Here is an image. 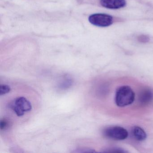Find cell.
<instances>
[{
    "mask_svg": "<svg viewBox=\"0 0 153 153\" xmlns=\"http://www.w3.org/2000/svg\"><path fill=\"white\" fill-rule=\"evenodd\" d=\"M9 123L5 119L1 120L0 122V128L2 130L7 129V128L8 127Z\"/></svg>",
    "mask_w": 153,
    "mask_h": 153,
    "instance_id": "30bf717a",
    "label": "cell"
},
{
    "mask_svg": "<svg viewBox=\"0 0 153 153\" xmlns=\"http://www.w3.org/2000/svg\"><path fill=\"white\" fill-rule=\"evenodd\" d=\"M74 152L76 153H88V152H95V151L93 149H90L89 148H81L77 149L76 150L74 151Z\"/></svg>",
    "mask_w": 153,
    "mask_h": 153,
    "instance_id": "8fae6325",
    "label": "cell"
},
{
    "mask_svg": "<svg viewBox=\"0 0 153 153\" xmlns=\"http://www.w3.org/2000/svg\"><path fill=\"white\" fill-rule=\"evenodd\" d=\"M135 98V94L132 89L128 86H123L116 91L115 103L119 107H124L132 104Z\"/></svg>",
    "mask_w": 153,
    "mask_h": 153,
    "instance_id": "6da1fadb",
    "label": "cell"
},
{
    "mask_svg": "<svg viewBox=\"0 0 153 153\" xmlns=\"http://www.w3.org/2000/svg\"><path fill=\"white\" fill-rule=\"evenodd\" d=\"M10 106L18 116H23L25 112L29 111L32 109L31 102L23 97L16 98L10 103Z\"/></svg>",
    "mask_w": 153,
    "mask_h": 153,
    "instance_id": "7a4b0ae2",
    "label": "cell"
},
{
    "mask_svg": "<svg viewBox=\"0 0 153 153\" xmlns=\"http://www.w3.org/2000/svg\"><path fill=\"white\" fill-rule=\"evenodd\" d=\"M153 99V93L150 89H146L142 91L139 96L140 102L142 105L148 104Z\"/></svg>",
    "mask_w": 153,
    "mask_h": 153,
    "instance_id": "8992f818",
    "label": "cell"
},
{
    "mask_svg": "<svg viewBox=\"0 0 153 153\" xmlns=\"http://www.w3.org/2000/svg\"><path fill=\"white\" fill-rule=\"evenodd\" d=\"M10 88L7 85H0V95L2 96L9 93Z\"/></svg>",
    "mask_w": 153,
    "mask_h": 153,
    "instance_id": "9c48e42d",
    "label": "cell"
},
{
    "mask_svg": "<svg viewBox=\"0 0 153 153\" xmlns=\"http://www.w3.org/2000/svg\"><path fill=\"white\" fill-rule=\"evenodd\" d=\"M105 152H115V153H125L126 152V151H124L123 149H110L109 151H106Z\"/></svg>",
    "mask_w": 153,
    "mask_h": 153,
    "instance_id": "7c38bea8",
    "label": "cell"
},
{
    "mask_svg": "<svg viewBox=\"0 0 153 153\" xmlns=\"http://www.w3.org/2000/svg\"><path fill=\"white\" fill-rule=\"evenodd\" d=\"M100 3L104 7L110 9H119L126 5L125 0H100Z\"/></svg>",
    "mask_w": 153,
    "mask_h": 153,
    "instance_id": "5b68a950",
    "label": "cell"
},
{
    "mask_svg": "<svg viewBox=\"0 0 153 153\" xmlns=\"http://www.w3.org/2000/svg\"><path fill=\"white\" fill-rule=\"evenodd\" d=\"M73 79L70 76L66 75L64 76L59 82L58 87L61 90H66L71 88L73 85Z\"/></svg>",
    "mask_w": 153,
    "mask_h": 153,
    "instance_id": "52a82bcc",
    "label": "cell"
},
{
    "mask_svg": "<svg viewBox=\"0 0 153 153\" xmlns=\"http://www.w3.org/2000/svg\"><path fill=\"white\" fill-rule=\"evenodd\" d=\"M89 22L92 25L99 27H106L111 26L113 22L111 16L105 14H94L88 18Z\"/></svg>",
    "mask_w": 153,
    "mask_h": 153,
    "instance_id": "3957f363",
    "label": "cell"
},
{
    "mask_svg": "<svg viewBox=\"0 0 153 153\" xmlns=\"http://www.w3.org/2000/svg\"><path fill=\"white\" fill-rule=\"evenodd\" d=\"M132 135L138 141H143L146 139L147 134L142 128L139 126H135L132 129Z\"/></svg>",
    "mask_w": 153,
    "mask_h": 153,
    "instance_id": "ba28073f",
    "label": "cell"
},
{
    "mask_svg": "<svg viewBox=\"0 0 153 153\" xmlns=\"http://www.w3.org/2000/svg\"><path fill=\"white\" fill-rule=\"evenodd\" d=\"M104 134L105 137L114 140H123L128 137V133L127 130L120 126L110 127L105 129Z\"/></svg>",
    "mask_w": 153,
    "mask_h": 153,
    "instance_id": "277c9868",
    "label": "cell"
}]
</instances>
